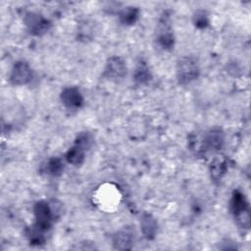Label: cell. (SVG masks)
Segmentation results:
<instances>
[{
	"label": "cell",
	"mask_w": 251,
	"mask_h": 251,
	"mask_svg": "<svg viewBox=\"0 0 251 251\" xmlns=\"http://www.w3.org/2000/svg\"><path fill=\"white\" fill-rule=\"evenodd\" d=\"M231 211L235 217H237L243 227L249 226V214H248V204L244 195L239 191H234L231 202Z\"/></svg>",
	"instance_id": "2"
},
{
	"label": "cell",
	"mask_w": 251,
	"mask_h": 251,
	"mask_svg": "<svg viewBox=\"0 0 251 251\" xmlns=\"http://www.w3.org/2000/svg\"><path fill=\"white\" fill-rule=\"evenodd\" d=\"M61 100L68 108H79L82 105L83 98L76 87H66L61 93Z\"/></svg>",
	"instance_id": "8"
},
{
	"label": "cell",
	"mask_w": 251,
	"mask_h": 251,
	"mask_svg": "<svg viewBox=\"0 0 251 251\" xmlns=\"http://www.w3.org/2000/svg\"><path fill=\"white\" fill-rule=\"evenodd\" d=\"M140 226L146 238L148 239L154 238L157 232V222L150 214H147V213L142 214L141 220H140Z\"/></svg>",
	"instance_id": "10"
},
{
	"label": "cell",
	"mask_w": 251,
	"mask_h": 251,
	"mask_svg": "<svg viewBox=\"0 0 251 251\" xmlns=\"http://www.w3.org/2000/svg\"><path fill=\"white\" fill-rule=\"evenodd\" d=\"M150 78H151V75L148 67L144 62L140 63L135 69L134 79L139 83H146L150 80Z\"/></svg>",
	"instance_id": "12"
},
{
	"label": "cell",
	"mask_w": 251,
	"mask_h": 251,
	"mask_svg": "<svg viewBox=\"0 0 251 251\" xmlns=\"http://www.w3.org/2000/svg\"><path fill=\"white\" fill-rule=\"evenodd\" d=\"M25 22L29 31L36 35H40L46 32L50 25L46 19H44L41 15L34 13H28L25 19Z\"/></svg>",
	"instance_id": "6"
},
{
	"label": "cell",
	"mask_w": 251,
	"mask_h": 251,
	"mask_svg": "<svg viewBox=\"0 0 251 251\" xmlns=\"http://www.w3.org/2000/svg\"><path fill=\"white\" fill-rule=\"evenodd\" d=\"M194 24L198 27H205L208 25L207 15L203 11H198L194 15Z\"/></svg>",
	"instance_id": "15"
},
{
	"label": "cell",
	"mask_w": 251,
	"mask_h": 251,
	"mask_svg": "<svg viewBox=\"0 0 251 251\" xmlns=\"http://www.w3.org/2000/svg\"><path fill=\"white\" fill-rule=\"evenodd\" d=\"M126 74V66L120 57H111L105 68V75L111 78H121Z\"/></svg>",
	"instance_id": "7"
},
{
	"label": "cell",
	"mask_w": 251,
	"mask_h": 251,
	"mask_svg": "<svg viewBox=\"0 0 251 251\" xmlns=\"http://www.w3.org/2000/svg\"><path fill=\"white\" fill-rule=\"evenodd\" d=\"M157 40L164 49H171L174 46V34L168 17H164L158 25Z\"/></svg>",
	"instance_id": "5"
},
{
	"label": "cell",
	"mask_w": 251,
	"mask_h": 251,
	"mask_svg": "<svg viewBox=\"0 0 251 251\" xmlns=\"http://www.w3.org/2000/svg\"><path fill=\"white\" fill-rule=\"evenodd\" d=\"M32 72L25 62H17L11 72L10 80L15 85H23L31 80Z\"/></svg>",
	"instance_id": "4"
},
{
	"label": "cell",
	"mask_w": 251,
	"mask_h": 251,
	"mask_svg": "<svg viewBox=\"0 0 251 251\" xmlns=\"http://www.w3.org/2000/svg\"><path fill=\"white\" fill-rule=\"evenodd\" d=\"M34 215H35V226H37L42 230H47L52 224L54 214L52 208L45 201H39L34 206Z\"/></svg>",
	"instance_id": "3"
},
{
	"label": "cell",
	"mask_w": 251,
	"mask_h": 251,
	"mask_svg": "<svg viewBox=\"0 0 251 251\" xmlns=\"http://www.w3.org/2000/svg\"><path fill=\"white\" fill-rule=\"evenodd\" d=\"M138 17V10L134 7H126L120 14V19L123 24L131 25Z\"/></svg>",
	"instance_id": "13"
},
{
	"label": "cell",
	"mask_w": 251,
	"mask_h": 251,
	"mask_svg": "<svg viewBox=\"0 0 251 251\" xmlns=\"http://www.w3.org/2000/svg\"><path fill=\"white\" fill-rule=\"evenodd\" d=\"M176 75L179 83L186 84L196 79L199 75V66L196 59L182 57L176 65Z\"/></svg>",
	"instance_id": "1"
},
{
	"label": "cell",
	"mask_w": 251,
	"mask_h": 251,
	"mask_svg": "<svg viewBox=\"0 0 251 251\" xmlns=\"http://www.w3.org/2000/svg\"><path fill=\"white\" fill-rule=\"evenodd\" d=\"M63 170V163L59 158H52L47 162L46 171L49 175L58 176Z\"/></svg>",
	"instance_id": "14"
},
{
	"label": "cell",
	"mask_w": 251,
	"mask_h": 251,
	"mask_svg": "<svg viewBox=\"0 0 251 251\" xmlns=\"http://www.w3.org/2000/svg\"><path fill=\"white\" fill-rule=\"evenodd\" d=\"M133 242L132 230L128 227L124 228L113 236V245L119 250H128L131 248Z\"/></svg>",
	"instance_id": "9"
},
{
	"label": "cell",
	"mask_w": 251,
	"mask_h": 251,
	"mask_svg": "<svg viewBox=\"0 0 251 251\" xmlns=\"http://www.w3.org/2000/svg\"><path fill=\"white\" fill-rule=\"evenodd\" d=\"M84 152H85V149H83L81 146L75 143V145L72 148H70L69 151L67 152L66 159L69 163L75 166H78L82 164L84 160Z\"/></svg>",
	"instance_id": "11"
}]
</instances>
